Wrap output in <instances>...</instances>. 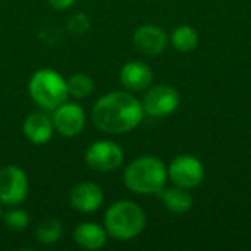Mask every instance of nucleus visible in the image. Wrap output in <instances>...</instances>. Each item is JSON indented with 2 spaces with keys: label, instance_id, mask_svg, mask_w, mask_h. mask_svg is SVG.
<instances>
[{
  "label": "nucleus",
  "instance_id": "1",
  "mask_svg": "<svg viewBox=\"0 0 251 251\" xmlns=\"http://www.w3.org/2000/svg\"><path fill=\"white\" fill-rule=\"evenodd\" d=\"M144 116L141 101L126 91H112L101 96L93 106V124L107 134H125L140 125Z\"/></svg>",
  "mask_w": 251,
  "mask_h": 251
},
{
  "label": "nucleus",
  "instance_id": "2",
  "mask_svg": "<svg viewBox=\"0 0 251 251\" xmlns=\"http://www.w3.org/2000/svg\"><path fill=\"white\" fill-rule=\"evenodd\" d=\"M166 181L168 169L154 156H141L132 160L124 172L125 187L141 196H157L165 188Z\"/></svg>",
  "mask_w": 251,
  "mask_h": 251
},
{
  "label": "nucleus",
  "instance_id": "3",
  "mask_svg": "<svg viewBox=\"0 0 251 251\" xmlns=\"http://www.w3.org/2000/svg\"><path fill=\"white\" fill-rule=\"evenodd\" d=\"M146 213L134 201L121 200L109 206L104 215V229L118 241H128L143 232Z\"/></svg>",
  "mask_w": 251,
  "mask_h": 251
},
{
  "label": "nucleus",
  "instance_id": "4",
  "mask_svg": "<svg viewBox=\"0 0 251 251\" xmlns=\"http://www.w3.org/2000/svg\"><path fill=\"white\" fill-rule=\"evenodd\" d=\"M29 97L43 109L54 110L69 97L66 79L54 69H40L32 74L28 82Z\"/></svg>",
  "mask_w": 251,
  "mask_h": 251
},
{
  "label": "nucleus",
  "instance_id": "5",
  "mask_svg": "<svg viewBox=\"0 0 251 251\" xmlns=\"http://www.w3.org/2000/svg\"><path fill=\"white\" fill-rule=\"evenodd\" d=\"M28 176L22 168L7 165L0 169V203L6 206H18L28 196Z\"/></svg>",
  "mask_w": 251,
  "mask_h": 251
},
{
  "label": "nucleus",
  "instance_id": "6",
  "mask_svg": "<svg viewBox=\"0 0 251 251\" xmlns=\"http://www.w3.org/2000/svg\"><path fill=\"white\" fill-rule=\"evenodd\" d=\"M124 150L112 140H99L85 150V163L97 172H112L122 165Z\"/></svg>",
  "mask_w": 251,
  "mask_h": 251
},
{
  "label": "nucleus",
  "instance_id": "7",
  "mask_svg": "<svg viewBox=\"0 0 251 251\" xmlns=\"http://www.w3.org/2000/svg\"><path fill=\"white\" fill-rule=\"evenodd\" d=\"M168 176L175 185L191 190L201 184L204 178V168L197 157L191 154H181L172 160L168 168Z\"/></svg>",
  "mask_w": 251,
  "mask_h": 251
},
{
  "label": "nucleus",
  "instance_id": "8",
  "mask_svg": "<svg viewBox=\"0 0 251 251\" xmlns=\"http://www.w3.org/2000/svg\"><path fill=\"white\" fill-rule=\"evenodd\" d=\"M179 103H181L179 93L171 85L151 87L146 93L141 101L144 113L153 118H163L172 115L178 109Z\"/></svg>",
  "mask_w": 251,
  "mask_h": 251
},
{
  "label": "nucleus",
  "instance_id": "9",
  "mask_svg": "<svg viewBox=\"0 0 251 251\" xmlns=\"http://www.w3.org/2000/svg\"><path fill=\"white\" fill-rule=\"evenodd\" d=\"M51 122L54 129L63 137H76L85 126V113L76 103L68 100L53 110Z\"/></svg>",
  "mask_w": 251,
  "mask_h": 251
},
{
  "label": "nucleus",
  "instance_id": "10",
  "mask_svg": "<svg viewBox=\"0 0 251 251\" xmlns=\"http://www.w3.org/2000/svg\"><path fill=\"white\" fill-rule=\"evenodd\" d=\"M103 190L94 182H79L69 193L71 206L81 213H91L103 204Z\"/></svg>",
  "mask_w": 251,
  "mask_h": 251
},
{
  "label": "nucleus",
  "instance_id": "11",
  "mask_svg": "<svg viewBox=\"0 0 251 251\" xmlns=\"http://www.w3.org/2000/svg\"><path fill=\"white\" fill-rule=\"evenodd\" d=\"M134 46L138 51L147 56L160 54L168 46L166 32L157 25H141L134 32Z\"/></svg>",
  "mask_w": 251,
  "mask_h": 251
},
{
  "label": "nucleus",
  "instance_id": "12",
  "mask_svg": "<svg viewBox=\"0 0 251 251\" xmlns=\"http://www.w3.org/2000/svg\"><path fill=\"white\" fill-rule=\"evenodd\" d=\"M119 78L126 90L144 91L153 82V72L146 63L140 60H132L122 66Z\"/></svg>",
  "mask_w": 251,
  "mask_h": 251
},
{
  "label": "nucleus",
  "instance_id": "13",
  "mask_svg": "<svg viewBox=\"0 0 251 251\" xmlns=\"http://www.w3.org/2000/svg\"><path fill=\"white\" fill-rule=\"evenodd\" d=\"M24 135L34 144H46L53 137V122L43 113H31L22 124Z\"/></svg>",
  "mask_w": 251,
  "mask_h": 251
},
{
  "label": "nucleus",
  "instance_id": "14",
  "mask_svg": "<svg viewBox=\"0 0 251 251\" xmlns=\"http://www.w3.org/2000/svg\"><path fill=\"white\" fill-rule=\"evenodd\" d=\"M75 243L84 250H100L107 241V232L104 226L94 222H82L74 231Z\"/></svg>",
  "mask_w": 251,
  "mask_h": 251
},
{
  "label": "nucleus",
  "instance_id": "15",
  "mask_svg": "<svg viewBox=\"0 0 251 251\" xmlns=\"http://www.w3.org/2000/svg\"><path fill=\"white\" fill-rule=\"evenodd\" d=\"M157 196L160 197L163 206L172 213H187L193 207V197L187 188L175 185L172 188H163Z\"/></svg>",
  "mask_w": 251,
  "mask_h": 251
},
{
  "label": "nucleus",
  "instance_id": "16",
  "mask_svg": "<svg viewBox=\"0 0 251 251\" xmlns=\"http://www.w3.org/2000/svg\"><path fill=\"white\" fill-rule=\"evenodd\" d=\"M172 46L182 53H188L193 49H196L197 43H199V34L197 31L190 26V25H179L178 28H175V31L172 32L171 37Z\"/></svg>",
  "mask_w": 251,
  "mask_h": 251
},
{
  "label": "nucleus",
  "instance_id": "17",
  "mask_svg": "<svg viewBox=\"0 0 251 251\" xmlns=\"http://www.w3.org/2000/svg\"><path fill=\"white\" fill-rule=\"evenodd\" d=\"M68 94L74 99H85L94 90V81L87 74H74L66 79Z\"/></svg>",
  "mask_w": 251,
  "mask_h": 251
},
{
  "label": "nucleus",
  "instance_id": "18",
  "mask_svg": "<svg viewBox=\"0 0 251 251\" xmlns=\"http://www.w3.org/2000/svg\"><path fill=\"white\" fill-rule=\"evenodd\" d=\"M35 237L38 240V243L44 244V246H50L54 244L60 237H62V224L53 218L44 219L35 231Z\"/></svg>",
  "mask_w": 251,
  "mask_h": 251
},
{
  "label": "nucleus",
  "instance_id": "19",
  "mask_svg": "<svg viewBox=\"0 0 251 251\" xmlns=\"http://www.w3.org/2000/svg\"><path fill=\"white\" fill-rule=\"evenodd\" d=\"M1 219H3V224L6 225L7 229L16 231V232L26 229L29 225V215L21 209H12V210L6 212L1 216Z\"/></svg>",
  "mask_w": 251,
  "mask_h": 251
},
{
  "label": "nucleus",
  "instance_id": "20",
  "mask_svg": "<svg viewBox=\"0 0 251 251\" xmlns=\"http://www.w3.org/2000/svg\"><path fill=\"white\" fill-rule=\"evenodd\" d=\"M76 0H49L50 6L56 10H66L69 9Z\"/></svg>",
  "mask_w": 251,
  "mask_h": 251
},
{
  "label": "nucleus",
  "instance_id": "21",
  "mask_svg": "<svg viewBox=\"0 0 251 251\" xmlns=\"http://www.w3.org/2000/svg\"><path fill=\"white\" fill-rule=\"evenodd\" d=\"M1 216H3V212H1V207H0V219H1Z\"/></svg>",
  "mask_w": 251,
  "mask_h": 251
}]
</instances>
